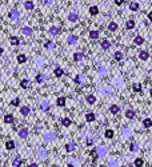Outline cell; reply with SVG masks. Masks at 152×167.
I'll return each instance as SVG.
<instances>
[{"label":"cell","instance_id":"6da1fadb","mask_svg":"<svg viewBox=\"0 0 152 167\" xmlns=\"http://www.w3.org/2000/svg\"><path fill=\"white\" fill-rule=\"evenodd\" d=\"M38 157L40 158V159H43V160L47 159V158H48V151L45 148H40L38 151Z\"/></svg>","mask_w":152,"mask_h":167},{"label":"cell","instance_id":"7a4b0ae2","mask_svg":"<svg viewBox=\"0 0 152 167\" xmlns=\"http://www.w3.org/2000/svg\"><path fill=\"white\" fill-rule=\"evenodd\" d=\"M10 19L13 20V22H16V20L19 19V12H18V10H16V8L11 10V12H10Z\"/></svg>","mask_w":152,"mask_h":167},{"label":"cell","instance_id":"3957f363","mask_svg":"<svg viewBox=\"0 0 152 167\" xmlns=\"http://www.w3.org/2000/svg\"><path fill=\"white\" fill-rule=\"evenodd\" d=\"M60 32H62V30H60L59 27H56V25H52V27L50 28V34L51 35H53V36H57Z\"/></svg>","mask_w":152,"mask_h":167},{"label":"cell","instance_id":"277c9868","mask_svg":"<svg viewBox=\"0 0 152 167\" xmlns=\"http://www.w3.org/2000/svg\"><path fill=\"white\" fill-rule=\"evenodd\" d=\"M44 139L47 140V142H53V140L56 139V135L53 134V132H48V134L44 135Z\"/></svg>","mask_w":152,"mask_h":167},{"label":"cell","instance_id":"5b68a950","mask_svg":"<svg viewBox=\"0 0 152 167\" xmlns=\"http://www.w3.org/2000/svg\"><path fill=\"white\" fill-rule=\"evenodd\" d=\"M18 135L20 138H22V139H24V138H27L28 136V128H20L19 130V132H18Z\"/></svg>","mask_w":152,"mask_h":167},{"label":"cell","instance_id":"8992f818","mask_svg":"<svg viewBox=\"0 0 152 167\" xmlns=\"http://www.w3.org/2000/svg\"><path fill=\"white\" fill-rule=\"evenodd\" d=\"M68 20H70L71 23H76L77 20H79V15L75 13V12H71L70 15H68Z\"/></svg>","mask_w":152,"mask_h":167},{"label":"cell","instance_id":"52a82bcc","mask_svg":"<svg viewBox=\"0 0 152 167\" xmlns=\"http://www.w3.org/2000/svg\"><path fill=\"white\" fill-rule=\"evenodd\" d=\"M139 57H140V60H147L148 57H150V54H148V51H140L139 52Z\"/></svg>","mask_w":152,"mask_h":167},{"label":"cell","instance_id":"ba28073f","mask_svg":"<svg viewBox=\"0 0 152 167\" xmlns=\"http://www.w3.org/2000/svg\"><path fill=\"white\" fill-rule=\"evenodd\" d=\"M96 154H97V157H105V154H107V150H105L104 147H99L96 150Z\"/></svg>","mask_w":152,"mask_h":167},{"label":"cell","instance_id":"9c48e42d","mask_svg":"<svg viewBox=\"0 0 152 167\" xmlns=\"http://www.w3.org/2000/svg\"><path fill=\"white\" fill-rule=\"evenodd\" d=\"M73 59H75L76 62H82V60L84 59V54L83 52H75L73 54Z\"/></svg>","mask_w":152,"mask_h":167},{"label":"cell","instance_id":"30bf717a","mask_svg":"<svg viewBox=\"0 0 152 167\" xmlns=\"http://www.w3.org/2000/svg\"><path fill=\"white\" fill-rule=\"evenodd\" d=\"M67 42H68V44H76L77 43V36H75V35H70L68 36V39H67Z\"/></svg>","mask_w":152,"mask_h":167},{"label":"cell","instance_id":"8fae6325","mask_svg":"<svg viewBox=\"0 0 152 167\" xmlns=\"http://www.w3.org/2000/svg\"><path fill=\"white\" fill-rule=\"evenodd\" d=\"M22 34H23V35H25V36H31V35H32V28L24 27V28L22 30Z\"/></svg>","mask_w":152,"mask_h":167},{"label":"cell","instance_id":"7c38bea8","mask_svg":"<svg viewBox=\"0 0 152 167\" xmlns=\"http://www.w3.org/2000/svg\"><path fill=\"white\" fill-rule=\"evenodd\" d=\"M85 120H87V122H93V120H95V114H93V112H87V114H85Z\"/></svg>","mask_w":152,"mask_h":167},{"label":"cell","instance_id":"4fadbf2b","mask_svg":"<svg viewBox=\"0 0 152 167\" xmlns=\"http://www.w3.org/2000/svg\"><path fill=\"white\" fill-rule=\"evenodd\" d=\"M117 28H119V25H117L115 22H111L110 24H108V30H110L111 32H115V31H116Z\"/></svg>","mask_w":152,"mask_h":167},{"label":"cell","instance_id":"5bb4252c","mask_svg":"<svg viewBox=\"0 0 152 167\" xmlns=\"http://www.w3.org/2000/svg\"><path fill=\"white\" fill-rule=\"evenodd\" d=\"M13 122V115L12 114H7L4 116V123H7V125H10V123Z\"/></svg>","mask_w":152,"mask_h":167},{"label":"cell","instance_id":"9a60e30c","mask_svg":"<svg viewBox=\"0 0 152 167\" xmlns=\"http://www.w3.org/2000/svg\"><path fill=\"white\" fill-rule=\"evenodd\" d=\"M119 111H120V107L117 104H112L110 107V112H111V114H119Z\"/></svg>","mask_w":152,"mask_h":167},{"label":"cell","instance_id":"2e32d148","mask_svg":"<svg viewBox=\"0 0 152 167\" xmlns=\"http://www.w3.org/2000/svg\"><path fill=\"white\" fill-rule=\"evenodd\" d=\"M85 100H87L88 104H95L96 103V98L93 96V95H87V99Z\"/></svg>","mask_w":152,"mask_h":167},{"label":"cell","instance_id":"e0dca14e","mask_svg":"<svg viewBox=\"0 0 152 167\" xmlns=\"http://www.w3.org/2000/svg\"><path fill=\"white\" fill-rule=\"evenodd\" d=\"M90 39H92V40H96V39H99V31H90Z\"/></svg>","mask_w":152,"mask_h":167},{"label":"cell","instance_id":"ac0fdd59","mask_svg":"<svg viewBox=\"0 0 152 167\" xmlns=\"http://www.w3.org/2000/svg\"><path fill=\"white\" fill-rule=\"evenodd\" d=\"M33 1H31V0H28V1H25L24 3V8L25 10H28V11H31V10H33Z\"/></svg>","mask_w":152,"mask_h":167},{"label":"cell","instance_id":"d6986e66","mask_svg":"<svg viewBox=\"0 0 152 167\" xmlns=\"http://www.w3.org/2000/svg\"><path fill=\"white\" fill-rule=\"evenodd\" d=\"M20 86H22L23 88H30L31 87V82L28 79H23L22 83H20Z\"/></svg>","mask_w":152,"mask_h":167},{"label":"cell","instance_id":"ffe728a7","mask_svg":"<svg viewBox=\"0 0 152 167\" xmlns=\"http://www.w3.org/2000/svg\"><path fill=\"white\" fill-rule=\"evenodd\" d=\"M30 111H31V110H30V107H28V106H23V107L20 108V114L24 115V116L30 114Z\"/></svg>","mask_w":152,"mask_h":167},{"label":"cell","instance_id":"44dd1931","mask_svg":"<svg viewBox=\"0 0 152 167\" xmlns=\"http://www.w3.org/2000/svg\"><path fill=\"white\" fill-rule=\"evenodd\" d=\"M135 44H137V45H140V44H143V43H144V37L143 36H140V35H137L136 37H135Z\"/></svg>","mask_w":152,"mask_h":167},{"label":"cell","instance_id":"7402d4cb","mask_svg":"<svg viewBox=\"0 0 152 167\" xmlns=\"http://www.w3.org/2000/svg\"><path fill=\"white\" fill-rule=\"evenodd\" d=\"M44 79H45V75L44 74H38V75H36L35 82L36 83H43V82H44Z\"/></svg>","mask_w":152,"mask_h":167},{"label":"cell","instance_id":"603a6c76","mask_svg":"<svg viewBox=\"0 0 152 167\" xmlns=\"http://www.w3.org/2000/svg\"><path fill=\"white\" fill-rule=\"evenodd\" d=\"M56 104L59 106V107H63V106H65V98H63V96L57 98V100H56Z\"/></svg>","mask_w":152,"mask_h":167},{"label":"cell","instance_id":"cb8c5ba5","mask_svg":"<svg viewBox=\"0 0 152 167\" xmlns=\"http://www.w3.org/2000/svg\"><path fill=\"white\" fill-rule=\"evenodd\" d=\"M5 148L7 150H13L15 148V142H13V140H8V142H5Z\"/></svg>","mask_w":152,"mask_h":167},{"label":"cell","instance_id":"d4e9b609","mask_svg":"<svg viewBox=\"0 0 152 167\" xmlns=\"http://www.w3.org/2000/svg\"><path fill=\"white\" fill-rule=\"evenodd\" d=\"M44 47H45V50H52V48H55V43L48 40V42L44 43Z\"/></svg>","mask_w":152,"mask_h":167},{"label":"cell","instance_id":"484cf974","mask_svg":"<svg viewBox=\"0 0 152 167\" xmlns=\"http://www.w3.org/2000/svg\"><path fill=\"white\" fill-rule=\"evenodd\" d=\"M90 13H91L92 16L97 15V13H99V8H97L96 5H92V7H90Z\"/></svg>","mask_w":152,"mask_h":167},{"label":"cell","instance_id":"4316f807","mask_svg":"<svg viewBox=\"0 0 152 167\" xmlns=\"http://www.w3.org/2000/svg\"><path fill=\"white\" fill-rule=\"evenodd\" d=\"M63 74H64V71H63L62 67H56V68H55V76H56V78L63 76Z\"/></svg>","mask_w":152,"mask_h":167},{"label":"cell","instance_id":"83f0119b","mask_svg":"<svg viewBox=\"0 0 152 167\" xmlns=\"http://www.w3.org/2000/svg\"><path fill=\"white\" fill-rule=\"evenodd\" d=\"M125 118H128V119H133L135 118V111L133 110H127L125 111Z\"/></svg>","mask_w":152,"mask_h":167},{"label":"cell","instance_id":"f1b7e54d","mask_svg":"<svg viewBox=\"0 0 152 167\" xmlns=\"http://www.w3.org/2000/svg\"><path fill=\"white\" fill-rule=\"evenodd\" d=\"M75 148L76 147H75V145H73V143H68V145H65V151H67V152H72Z\"/></svg>","mask_w":152,"mask_h":167},{"label":"cell","instance_id":"f546056e","mask_svg":"<svg viewBox=\"0 0 152 167\" xmlns=\"http://www.w3.org/2000/svg\"><path fill=\"white\" fill-rule=\"evenodd\" d=\"M143 126H144L145 128H150L151 126H152V120L150 119V118H147V119H144V120H143Z\"/></svg>","mask_w":152,"mask_h":167},{"label":"cell","instance_id":"4dcf8cb0","mask_svg":"<svg viewBox=\"0 0 152 167\" xmlns=\"http://www.w3.org/2000/svg\"><path fill=\"white\" fill-rule=\"evenodd\" d=\"M132 88H133L135 92H142V84H140V83H133Z\"/></svg>","mask_w":152,"mask_h":167},{"label":"cell","instance_id":"1f68e13d","mask_svg":"<svg viewBox=\"0 0 152 167\" xmlns=\"http://www.w3.org/2000/svg\"><path fill=\"white\" fill-rule=\"evenodd\" d=\"M111 47V43L108 40H103L102 42V50H108Z\"/></svg>","mask_w":152,"mask_h":167},{"label":"cell","instance_id":"d6a6232c","mask_svg":"<svg viewBox=\"0 0 152 167\" xmlns=\"http://www.w3.org/2000/svg\"><path fill=\"white\" fill-rule=\"evenodd\" d=\"M10 43L12 45H19V43H20V40H19V37H16V36H12L10 39Z\"/></svg>","mask_w":152,"mask_h":167},{"label":"cell","instance_id":"836d02e7","mask_svg":"<svg viewBox=\"0 0 152 167\" xmlns=\"http://www.w3.org/2000/svg\"><path fill=\"white\" fill-rule=\"evenodd\" d=\"M133 163H135V166H136V167H142L143 165H144V160H143L142 158H136Z\"/></svg>","mask_w":152,"mask_h":167},{"label":"cell","instance_id":"e575fe53","mask_svg":"<svg viewBox=\"0 0 152 167\" xmlns=\"http://www.w3.org/2000/svg\"><path fill=\"white\" fill-rule=\"evenodd\" d=\"M123 134H124V136L130 138L131 134H132V130H131V128H128V127H124V128H123Z\"/></svg>","mask_w":152,"mask_h":167},{"label":"cell","instance_id":"d590c367","mask_svg":"<svg viewBox=\"0 0 152 167\" xmlns=\"http://www.w3.org/2000/svg\"><path fill=\"white\" fill-rule=\"evenodd\" d=\"M25 62H27V56L23 55V54L18 55V63H20V64H22V63H25Z\"/></svg>","mask_w":152,"mask_h":167},{"label":"cell","instance_id":"8d00e7d4","mask_svg":"<svg viewBox=\"0 0 152 167\" xmlns=\"http://www.w3.org/2000/svg\"><path fill=\"white\" fill-rule=\"evenodd\" d=\"M130 10L131 11H137V10H139V3H136V1L131 3V4H130Z\"/></svg>","mask_w":152,"mask_h":167},{"label":"cell","instance_id":"74e56055","mask_svg":"<svg viewBox=\"0 0 152 167\" xmlns=\"http://www.w3.org/2000/svg\"><path fill=\"white\" fill-rule=\"evenodd\" d=\"M40 108H42L43 111H48V110H50V104H48V102H43L42 104H40Z\"/></svg>","mask_w":152,"mask_h":167},{"label":"cell","instance_id":"f35d334b","mask_svg":"<svg viewBox=\"0 0 152 167\" xmlns=\"http://www.w3.org/2000/svg\"><path fill=\"white\" fill-rule=\"evenodd\" d=\"M62 125L65 126V127L71 126V119H70V118H64V119H62Z\"/></svg>","mask_w":152,"mask_h":167},{"label":"cell","instance_id":"ab89813d","mask_svg":"<svg viewBox=\"0 0 152 167\" xmlns=\"http://www.w3.org/2000/svg\"><path fill=\"white\" fill-rule=\"evenodd\" d=\"M104 135H105V138H107V139H112V138H113V131L112 130H107L104 132Z\"/></svg>","mask_w":152,"mask_h":167},{"label":"cell","instance_id":"60d3db41","mask_svg":"<svg viewBox=\"0 0 152 167\" xmlns=\"http://www.w3.org/2000/svg\"><path fill=\"white\" fill-rule=\"evenodd\" d=\"M20 165H23V160L20 159V158H16V159L12 162V166H15V167H18V166H20Z\"/></svg>","mask_w":152,"mask_h":167},{"label":"cell","instance_id":"b9f144b4","mask_svg":"<svg viewBox=\"0 0 152 167\" xmlns=\"http://www.w3.org/2000/svg\"><path fill=\"white\" fill-rule=\"evenodd\" d=\"M115 59H116L117 60V62H119V60H122L123 59V54L122 52H120V51H116V52H115Z\"/></svg>","mask_w":152,"mask_h":167},{"label":"cell","instance_id":"7bdbcfd3","mask_svg":"<svg viewBox=\"0 0 152 167\" xmlns=\"http://www.w3.org/2000/svg\"><path fill=\"white\" fill-rule=\"evenodd\" d=\"M133 27H135V22H133L132 19L128 20V22H127V28H128V30H132Z\"/></svg>","mask_w":152,"mask_h":167},{"label":"cell","instance_id":"ee69618b","mask_svg":"<svg viewBox=\"0 0 152 167\" xmlns=\"http://www.w3.org/2000/svg\"><path fill=\"white\" fill-rule=\"evenodd\" d=\"M19 103H20L19 98H15V99H12V100H11V104H12V106H15V107H16V106H19Z\"/></svg>","mask_w":152,"mask_h":167},{"label":"cell","instance_id":"f6af8a7d","mask_svg":"<svg viewBox=\"0 0 152 167\" xmlns=\"http://www.w3.org/2000/svg\"><path fill=\"white\" fill-rule=\"evenodd\" d=\"M137 150V145L136 143H131L130 145V151H136Z\"/></svg>","mask_w":152,"mask_h":167},{"label":"cell","instance_id":"bcb514c9","mask_svg":"<svg viewBox=\"0 0 152 167\" xmlns=\"http://www.w3.org/2000/svg\"><path fill=\"white\" fill-rule=\"evenodd\" d=\"M97 71H99L100 75H105V68L104 67H99L97 68Z\"/></svg>","mask_w":152,"mask_h":167},{"label":"cell","instance_id":"7dc6e473","mask_svg":"<svg viewBox=\"0 0 152 167\" xmlns=\"http://www.w3.org/2000/svg\"><path fill=\"white\" fill-rule=\"evenodd\" d=\"M104 94H105V95H111V94H112V92H111V88H107V87H105V88H104Z\"/></svg>","mask_w":152,"mask_h":167},{"label":"cell","instance_id":"c3c4849f","mask_svg":"<svg viewBox=\"0 0 152 167\" xmlns=\"http://www.w3.org/2000/svg\"><path fill=\"white\" fill-rule=\"evenodd\" d=\"M43 3L44 4H52V3H55V0H43Z\"/></svg>","mask_w":152,"mask_h":167},{"label":"cell","instance_id":"681fc988","mask_svg":"<svg viewBox=\"0 0 152 167\" xmlns=\"http://www.w3.org/2000/svg\"><path fill=\"white\" fill-rule=\"evenodd\" d=\"M75 82L77 83V84H82V78H80V76H76V78H75Z\"/></svg>","mask_w":152,"mask_h":167},{"label":"cell","instance_id":"f907efd6","mask_svg":"<svg viewBox=\"0 0 152 167\" xmlns=\"http://www.w3.org/2000/svg\"><path fill=\"white\" fill-rule=\"evenodd\" d=\"M115 3H116L117 5H120V4H123V3H124V0H115Z\"/></svg>","mask_w":152,"mask_h":167},{"label":"cell","instance_id":"816d5d0a","mask_svg":"<svg viewBox=\"0 0 152 167\" xmlns=\"http://www.w3.org/2000/svg\"><path fill=\"white\" fill-rule=\"evenodd\" d=\"M148 20H150V22H152V11L148 13Z\"/></svg>","mask_w":152,"mask_h":167},{"label":"cell","instance_id":"f5cc1de1","mask_svg":"<svg viewBox=\"0 0 152 167\" xmlns=\"http://www.w3.org/2000/svg\"><path fill=\"white\" fill-rule=\"evenodd\" d=\"M87 145H92V139H87Z\"/></svg>","mask_w":152,"mask_h":167},{"label":"cell","instance_id":"db71d44e","mask_svg":"<svg viewBox=\"0 0 152 167\" xmlns=\"http://www.w3.org/2000/svg\"><path fill=\"white\" fill-rule=\"evenodd\" d=\"M1 54H3V48L0 47V55H1Z\"/></svg>","mask_w":152,"mask_h":167},{"label":"cell","instance_id":"11a10c76","mask_svg":"<svg viewBox=\"0 0 152 167\" xmlns=\"http://www.w3.org/2000/svg\"><path fill=\"white\" fill-rule=\"evenodd\" d=\"M150 94H151V96H152V88H151V90H150Z\"/></svg>","mask_w":152,"mask_h":167},{"label":"cell","instance_id":"9f6ffc18","mask_svg":"<svg viewBox=\"0 0 152 167\" xmlns=\"http://www.w3.org/2000/svg\"><path fill=\"white\" fill-rule=\"evenodd\" d=\"M16 1H20V0H16Z\"/></svg>","mask_w":152,"mask_h":167},{"label":"cell","instance_id":"6f0895ef","mask_svg":"<svg viewBox=\"0 0 152 167\" xmlns=\"http://www.w3.org/2000/svg\"><path fill=\"white\" fill-rule=\"evenodd\" d=\"M0 76H1V74H0Z\"/></svg>","mask_w":152,"mask_h":167}]
</instances>
